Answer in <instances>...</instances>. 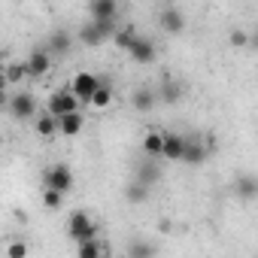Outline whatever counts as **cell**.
Listing matches in <instances>:
<instances>
[{"mask_svg":"<svg viewBox=\"0 0 258 258\" xmlns=\"http://www.w3.org/2000/svg\"><path fill=\"white\" fill-rule=\"evenodd\" d=\"M143 152L152 155V158H161V152H164V131H149L143 137Z\"/></svg>","mask_w":258,"mask_h":258,"instance_id":"21","label":"cell"},{"mask_svg":"<svg viewBox=\"0 0 258 258\" xmlns=\"http://www.w3.org/2000/svg\"><path fill=\"white\" fill-rule=\"evenodd\" d=\"M127 58H131L134 64H152V61L158 58L155 40H149V37H137V40H134V46L127 49Z\"/></svg>","mask_w":258,"mask_h":258,"instance_id":"7","label":"cell"},{"mask_svg":"<svg viewBox=\"0 0 258 258\" xmlns=\"http://www.w3.org/2000/svg\"><path fill=\"white\" fill-rule=\"evenodd\" d=\"M127 255H131V258H143V255H155V246H152V243H131V249H127Z\"/></svg>","mask_w":258,"mask_h":258,"instance_id":"28","label":"cell"},{"mask_svg":"<svg viewBox=\"0 0 258 258\" xmlns=\"http://www.w3.org/2000/svg\"><path fill=\"white\" fill-rule=\"evenodd\" d=\"M131 103H134V109H137V112H149V109L158 103V88H146V85L134 88Z\"/></svg>","mask_w":258,"mask_h":258,"instance_id":"13","label":"cell"},{"mask_svg":"<svg viewBox=\"0 0 258 258\" xmlns=\"http://www.w3.org/2000/svg\"><path fill=\"white\" fill-rule=\"evenodd\" d=\"M137 37H140V34H137L134 28H121V31H115V40H112V43H115L121 52H127V49L134 46V40H137Z\"/></svg>","mask_w":258,"mask_h":258,"instance_id":"25","label":"cell"},{"mask_svg":"<svg viewBox=\"0 0 258 258\" xmlns=\"http://www.w3.org/2000/svg\"><path fill=\"white\" fill-rule=\"evenodd\" d=\"M70 46H73V34L70 31H52L49 34V52L52 55H67L70 52Z\"/></svg>","mask_w":258,"mask_h":258,"instance_id":"16","label":"cell"},{"mask_svg":"<svg viewBox=\"0 0 258 258\" xmlns=\"http://www.w3.org/2000/svg\"><path fill=\"white\" fill-rule=\"evenodd\" d=\"M182 97V88H179V82H173V79H164L161 82V88H158V100H164V103H176Z\"/></svg>","mask_w":258,"mask_h":258,"instance_id":"23","label":"cell"},{"mask_svg":"<svg viewBox=\"0 0 258 258\" xmlns=\"http://www.w3.org/2000/svg\"><path fill=\"white\" fill-rule=\"evenodd\" d=\"M109 37H115V22H97V19L85 22V25L79 28V34H76V40H79L82 46H88V49L103 46Z\"/></svg>","mask_w":258,"mask_h":258,"instance_id":"1","label":"cell"},{"mask_svg":"<svg viewBox=\"0 0 258 258\" xmlns=\"http://www.w3.org/2000/svg\"><path fill=\"white\" fill-rule=\"evenodd\" d=\"M234 191H237V198H240V201H255V198H258V176H252V173L237 176Z\"/></svg>","mask_w":258,"mask_h":258,"instance_id":"14","label":"cell"},{"mask_svg":"<svg viewBox=\"0 0 258 258\" xmlns=\"http://www.w3.org/2000/svg\"><path fill=\"white\" fill-rule=\"evenodd\" d=\"M106 252H109V249H106L97 237H91V240H82V243H79V255H82V258H97V255H106Z\"/></svg>","mask_w":258,"mask_h":258,"instance_id":"24","label":"cell"},{"mask_svg":"<svg viewBox=\"0 0 258 258\" xmlns=\"http://www.w3.org/2000/svg\"><path fill=\"white\" fill-rule=\"evenodd\" d=\"M158 25H161V31L170 34V37H179V34L185 31V19H182V13L173 10V7H167V10L158 16Z\"/></svg>","mask_w":258,"mask_h":258,"instance_id":"10","label":"cell"},{"mask_svg":"<svg viewBox=\"0 0 258 258\" xmlns=\"http://www.w3.org/2000/svg\"><path fill=\"white\" fill-rule=\"evenodd\" d=\"M43 185L46 188H58V191H70L73 188V170L64 164V161H58V164H52L46 173H43Z\"/></svg>","mask_w":258,"mask_h":258,"instance_id":"3","label":"cell"},{"mask_svg":"<svg viewBox=\"0 0 258 258\" xmlns=\"http://www.w3.org/2000/svg\"><path fill=\"white\" fill-rule=\"evenodd\" d=\"M252 46H255V49H258V31H255V34H252Z\"/></svg>","mask_w":258,"mask_h":258,"instance_id":"30","label":"cell"},{"mask_svg":"<svg viewBox=\"0 0 258 258\" xmlns=\"http://www.w3.org/2000/svg\"><path fill=\"white\" fill-rule=\"evenodd\" d=\"M52 115H67V112H76L79 109V97L73 94V88L67 85V88H61V91H55L52 97H49V106H46Z\"/></svg>","mask_w":258,"mask_h":258,"instance_id":"5","label":"cell"},{"mask_svg":"<svg viewBox=\"0 0 258 258\" xmlns=\"http://www.w3.org/2000/svg\"><path fill=\"white\" fill-rule=\"evenodd\" d=\"M25 255H28V246H25V243H10L7 258H25Z\"/></svg>","mask_w":258,"mask_h":258,"instance_id":"29","label":"cell"},{"mask_svg":"<svg viewBox=\"0 0 258 258\" xmlns=\"http://www.w3.org/2000/svg\"><path fill=\"white\" fill-rule=\"evenodd\" d=\"M149 191H152V185L134 179V182L124 185V201H127V204H146V201H149Z\"/></svg>","mask_w":258,"mask_h":258,"instance_id":"18","label":"cell"},{"mask_svg":"<svg viewBox=\"0 0 258 258\" xmlns=\"http://www.w3.org/2000/svg\"><path fill=\"white\" fill-rule=\"evenodd\" d=\"M137 179H140V182H146V185H158V179H161V167H158V158L146 155V161L137 167Z\"/></svg>","mask_w":258,"mask_h":258,"instance_id":"15","label":"cell"},{"mask_svg":"<svg viewBox=\"0 0 258 258\" xmlns=\"http://www.w3.org/2000/svg\"><path fill=\"white\" fill-rule=\"evenodd\" d=\"M97 85H100V76L97 73H88V70H79L73 79H70V88H73V94L79 97V100H91V94L97 91Z\"/></svg>","mask_w":258,"mask_h":258,"instance_id":"6","label":"cell"},{"mask_svg":"<svg viewBox=\"0 0 258 258\" xmlns=\"http://www.w3.org/2000/svg\"><path fill=\"white\" fill-rule=\"evenodd\" d=\"M67 231H70V240L82 243V240L97 237V222H94L88 213H73V216H70V222H67Z\"/></svg>","mask_w":258,"mask_h":258,"instance_id":"4","label":"cell"},{"mask_svg":"<svg viewBox=\"0 0 258 258\" xmlns=\"http://www.w3.org/2000/svg\"><path fill=\"white\" fill-rule=\"evenodd\" d=\"M58 121H61V137H76V134L82 131V124H85V118H82V112H79V109H76V112L61 115Z\"/></svg>","mask_w":258,"mask_h":258,"instance_id":"19","label":"cell"},{"mask_svg":"<svg viewBox=\"0 0 258 258\" xmlns=\"http://www.w3.org/2000/svg\"><path fill=\"white\" fill-rule=\"evenodd\" d=\"M88 103H91L94 109H106V106L112 103V85H109L103 76H100V85H97V91L91 94V100H88Z\"/></svg>","mask_w":258,"mask_h":258,"instance_id":"20","label":"cell"},{"mask_svg":"<svg viewBox=\"0 0 258 258\" xmlns=\"http://www.w3.org/2000/svg\"><path fill=\"white\" fill-rule=\"evenodd\" d=\"M31 76V67H28V61H19V64H7V70H4V79L10 82V85H19V82H25Z\"/></svg>","mask_w":258,"mask_h":258,"instance_id":"22","label":"cell"},{"mask_svg":"<svg viewBox=\"0 0 258 258\" xmlns=\"http://www.w3.org/2000/svg\"><path fill=\"white\" fill-rule=\"evenodd\" d=\"M37 134L40 137H46V140H52L55 134H61V121H58V115H52L49 109L37 118Z\"/></svg>","mask_w":258,"mask_h":258,"instance_id":"17","label":"cell"},{"mask_svg":"<svg viewBox=\"0 0 258 258\" xmlns=\"http://www.w3.org/2000/svg\"><path fill=\"white\" fill-rule=\"evenodd\" d=\"M182 152H185V137L182 134H173V131H164V152H161V158L182 161Z\"/></svg>","mask_w":258,"mask_h":258,"instance_id":"11","label":"cell"},{"mask_svg":"<svg viewBox=\"0 0 258 258\" xmlns=\"http://www.w3.org/2000/svg\"><path fill=\"white\" fill-rule=\"evenodd\" d=\"M88 16L97 22H115L118 0H88Z\"/></svg>","mask_w":258,"mask_h":258,"instance_id":"9","label":"cell"},{"mask_svg":"<svg viewBox=\"0 0 258 258\" xmlns=\"http://www.w3.org/2000/svg\"><path fill=\"white\" fill-rule=\"evenodd\" d=\"M228 43H231L234 49H246V46H252V34H249V31H240V28H234V31L228 34Z\"/></svg>","mask_w":258,"mask_h":258,"instance_id":"26","label":"cell"},{"mask_svg":"<svg viewBox=\"0 0 258 258\" xmlns=\"http://www.w3.org/2000/svg\"><path fill=\"white\" fill-rule=\"evenodd\" d=\"M164 4H173V0H164Z\"/></svg>","mask_w":258,"mask_h":258,"instance_id":"31","label":"cell"},{"mask_svg":"<svg viewBox=\"0 0 258 258\" xmlns=\"http://www.w3.org/2000/svg\"><path fill=\"white\" fill-rule=\"evenodd\" d=\"M43 204H46V210H61V204H64V191H58V188H46V191H43Z\"/></svg>","mask_w":258,"mask_h":258,"instance_id":"27","label":"cell"},{"mask_svg":"<svg viewBox=\"0 0 258 258\" xmlns=\"http://www.w3.org/2000/svg\"><path fill=\"white\" fill-rule=\"evenodd\" d=\"M207 158H210V143H204V137H185L182 161L185 164H204Z\"/></svg>","mask_w":258,"mask_h":258,"instance_id":"8","label":"cell"},{"mask_svg":"<svg viewBox=\"0 0 258 258\" xmlns=\"http://www.w3.org/2000/svg\"><path fill=\"white\" fill-rule=\"evenodd\" d=\"M7 112H10L13 118H19V121L31 118V115L37 112V100H34V94H31V91H16V94H10V100H7Z\"/></svg>","mask_w":258,"mask_h":258,"instance_id":"2","label":"cell"},{"mask_svg":"<svg viewBox=\"0 0 258 258\" xmlns=\"http://www.w3.org/2000/svg\"><path fill=\"white\" fill-rule=\"evenodd\" d=\"M28 67H31V76H34V79L46 76V73L52 70V52H49V49H37V52H31Z\"/></svg>","mask_w":258,"mask_h":258,"instance_id":"12","label":"cell"}]
</instances>
